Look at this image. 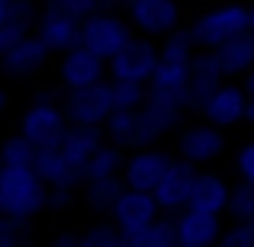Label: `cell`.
Here are the masks:
<instances>
[{
	"label": "cell",
	"instance_id": "37",
	"mask_svg": "<svg viewBox=\"0 0 254 247\" xmlns=\"http://www.w3.org/2000/svg\"><path fill=\"white\" fill-rule=\"evenodd\" d=\"M71 205H74V190H52V202H49V209L64 212V209H71Z\"/></svg>",
	"mask_w": 254,
	"mask_h": 247
},
{
	"label": "cell",
	"instance_id": "22",
	"mask_svg": "<svg viewBox=\"0 0 254 247\" xmlns=\"http://www.w3.org/2000/svg\"><path fill=\"white\" fill-rule=\"evenodd\" d=\"M36 173L52 186V190H77V186H81V177L68 167V161H64L62 151H58V145H52V148H39Z\"/></svg>",
	"mask_w": 254,
	"mask_h": 247
},
{
	"label": "cell",
	"instance_id": "2",
	"mask_svg": "<svg viewBox=\"0 0 254 247\" xmlns=\"http://www.w3.org/2000/svg\"><path fill=\"white\" fill-rule=\"evenodd\" d=\"M251 29L248 19V6L238 3V0H225V3H216L209 10H203L196 19L190 23V36L199 49H222L229 39L242 36V32Z\"/></svg>",
	"mask_w": 254,
	"mask_h": 247
},
{
	"label": "cell",
	"instance_id": "11",
	"mask_svg": "<svg viewBox=\"0 0 254 247\" xmlns=\"http://www.w3.org/2000/svg\"><path fill=\"white\" fill-rule=\"evenodd\" d=\"M225 129H219V125L212 122H196V125H187L184 132L177 135V157H184V161L203 167V164H212L216 157H222L225 151Z\"/></svg>",
	"mask_w": 254,
	"mask_h": 247
},
{
	"label": "cell",
	"instance_id": "5",
	"mask_svg": "<svg viewBox=\"0 0 254 247\" xmlns=\"http://www.w3.org/2000/svg\"><path fill=\"white\" fill-rule=\"evenodd\" d=\"M158 64H161V45L151 36H142V32H138L123 51H116V55L106 61V77H113V81L148 84L151 77H155Z\"/></svg>",
	"mask_w": 254,
	"mask_h": 247
},
{
	"label": "cell",
	"instance_id": "15",
	"mask_svg": "<svg viewBox=\"0 0 254 247\" xmlns=\"http://www.w3.org/2000/svg\"><path fill=\"white\" fill-rule=\"evenodd\" d=\"M174 222H177V247H209V244L222 241V235H225L222 215L193 209V205L177 212Z\"/></svg>",
	"mask_w": 254,
	"mask_h": 247
},
{
	"label": "cell",
	"instance_id": "24",
	"mask_svg": "<svg viewBox=\"0 0 254 247\" xmlns=\"http://www.w3.org/2000/svg\"><path fill=\"white\" fill-rule=\"evenodd\" d=\"M126 148L116 142H110L106 138L103 145L97 148V154L87 161L84 167V183H90V180H110V177H123V167H126ZM81 183V186H84Z\"/></svg>",
	"mask_w": 254,
	"mask_h": 247
},
{
	"label": "cell",
	"instance_id": "7",
	"mask_svg": "<svg viewBox=\"0 0 254 247\" xmlns=\"http://www.w3.org/2000/svg\"><path fill=\"white\" fill-rule=\"evenodd\" d=\"M199 119L219 125V129H232V125L245 122L248 119V90H245V84H238V77H225L206 97V103L199 106Z\"/></svg>",
	"mask_w": 254,
	"mask_h": 247
},
{
	"label": "cell",
	"instance_id": "29",
	"mask_svg": "<svg viewBox=\"0 0 254 247\" xmlns=\"http://www.w3.org/2000/svg\"><path fill=\"white\" fill-rule=\"evenodd\" d=\"M29 26H32V6L29 3H19V10L0 23V55L10 51L19 39L29 36Z\"/></svg>",
	"mask_w": 254,
	"mask_h": 247
},
{
	"label": "cell",
	"instance_id": "39",
	"mask_svg": "<svg viewBox=\"0 0 254 247\" xmlns=\"http://www.w3.org/2000/svg\"><path fill=\"white\" fill-rule=\"evenodd\" d=\"M245 90H248V122L254 125V71L245 74Z\"/></svg>",
	"mask_w": 254,
	"mask_h": 247
},
{
	"label": "cell",
	"instance_id": "14",
	"mask_svg": "<svg viewBox=\"0 0 254 247\" xmlns=\"http://www.w3.org/2000/svg\"><path fill=\"white\" fill-rule=\"evenodd\" d=\"M106 77V58H100L93 49H87L84 42H77L74 49H68L58 61V81L64 87H87Z\"/></svg>",
	"mask_w": 254,
	"mask_h": 247
},
{
	"label": "cell",
	"instance_id": "44",
	"mask_svg": "<svg viewBox=\"0 0 254 247\" xmlns=\"http://www.w3.org/2000/svg\"><path fill=\"white\" fill-rule=\"evenodd\" d=\"M116 6H129V0H116Z\"/></svg>",
	"mask_w": 254,
	"mask_h": 247
},
{
	"label": "cell",
	"instance_id": "35",
	"mask_svg": "<svg viewBox=\"0 0 254 247\" xmlns=\"http://www.w3.org/2000/svg\"><path fill=\"white\" fill-rule=\"evenodd\" d=\"M225 247H254V222H232V228L222 235Z\"/></svg>",
	"mask_w": 254,
	"mask_h": 247
},
{
	"label": "cell",
	"instance_id": "26",
	"mask_svg": "<svg viewBox=\"0 0 254 247\" xmlns=\"http://www.w3.org/2000/svg\"><path fill=\"white\" fill-rule=\"evenodd\" d=\"M103 132L110 142L123 145L126 151L138 148V109H113L103 122Z\"/></svg>",
	"mask_w": 254,
	"mask_h": 247
},
{
	"label": "cell",
	"instance_id": "19",
	"mask_svg": "<svg viewBox=\"0 0 254 247\" xmlns=\"http://www.w3.org/2000/svg\"><path fill=\"white\" fill-rule=\"evenodd\" d=\"M180 116H184L180 106L148 97L145 106L138 109V148H145V145H158L164 135H171V132L177 129Z\"/></svg>",
	"mask_w": 254,
	"mask_h": 247
},
{
	"label": "cell",
	"instance_id": "6",
	"mask_svg": "<svg viewBox=\"0 0 254 247\" xmlns=\"http://www.w3.org/2000/svg\"><path fill=\"white\" fill-rule=\"evenodd\" d=\"M62 106H64L71 122L103 125L106 119H110V112L116 109V106H113V84L97 81V84H87V87H71Z\"/></svg>",
	"mask_w": 254,
	"mask_h": 247
},
{
	"label": "cell",
	"instance_id": "32",
	"mask_svg": "<svg viewBox=\"0 0 254 247\" xmlns=\"http://www.w3.org/2000/svg\"><path fill=\"white\" fill-rule=\"evenodd\" d=\"M113 106L116 109H142L145 99H148V84L138 81H113Z\"/></svg>",
	"mask_w": 254,
	"mask_h": 247
},
{
	"label": "cell",
	"instance_id": "33",
	"mask_svg": "<svg viewBox=\"0 0 254 247\" xmlns=\"http://www.w3.org/2000/svg\"><path fill=\"white\" fill-rule=\"evenodd\" d=\"M225 215L232 222H254V183L238 180L232 186V199H229V212Z\"/></svg>",
	"mask_w": 254,
	"mask_h": 247
},
{
	"label": "cell",
	"instance_id": "47",
	"mask_svg": "<svg viewBox=\"0 0 254 247\" xmlns=\"http://www.w3.org/2000/svg\"><path fill=\"white\" fill-rule=\"evenodd\" d=\"M0 222H3V218H0Z\"/></svg>",
	"mask_w": 254,
	"mask_h": 247
},
{
	"label": "cell",
	"instance_id": "16",
	"mask_svg": "<svg viewBox=\"0 0 254 247\" xmlns=\"http://www.w3.org/2000/svg\"><path fill=\"white\" fill-rule=\"evenodd\" d=\"M49 58H52V49L36 36V32H29V36L19 39L10 51H3V55H0V68H3L6 77L23 81V77L39 74V71L45 68V61H49Z\"/></svg>",
	"mask_w": 254,
	"mask_h": 247
},
{
	"label": "cell",
	"instance_id": "41",
	"mask_svg": "<svg viewBox=\"0 0 254 247\" xmlns=\"http://www.w3.org/2000/svg\"><path fill=\"white\" fill-rule=\"evenodd\" d=\"M6 109H10V93H6V87L0 84V119L6 116Z\"/></svg>",
	"mask_w": 254,
	"mask_h": 247
},
{
	"label": "cell",
	"instance_id": "28",
	"mask_svg": "<svg viewBox=\"0 0 254 247\" xmlns=\"http://www.w3.org/2000/svg\"><path fill=\"white\" fill-rule=\"evenodd\" d=\"M158 45H161V61H177V64H190L193 55L199 51V45L193 42L190 29H174Z\"/></svg>",
	"mask_w": 254,
	"mask_h": 247
},
{
	"label": "cell",
	"instance_id": "9",
	"mask_svg": "<svg viewBox=\"0 0 254 247\" xmlns=\"http://www.w3.org/2000/svg\"><path fill=\"white\" fill-rule=\"evenodd\" d=\"M177 157L168 148H158V145H145V148H132L123 167V180L126 186H135V190H148L155 193V186L164 180V173L171 170V164Z\"/></svg>",
	"mask_w": 254,
	"mask_h": 247
},
{
	"label": "cell",
	"instance_id": "42",
	"mask_svg": "<svg viewBox=\"0 0 254 247\" xmlns=\"http://www.w3.org/2000/svg\"><path fill=\"white\" fill-rule=\"evenodd\" d=\"M248 19H251V32H254V0L248 3Z\"/></svg>",
	"mask_w": 254,
	"mask_h": 247
},
{
	"label": "cell",
	"instance_id": "38",
	"mask_svg": "<svg viewBox=\"0 0 254 247\" xmlns=\"http://www.w3.org/2000/svg\"><path fill=\"white\" fill-rule=\"evenodd\" d=\"M55 247H81V231H62V235H55Z\"/></svg>",
	"mask_w": 254,
	"mask_h": 247
},
{
	"label": "cell",
	"instance_id": "12",
	"mask_svg": "<svg viewBox=\"0 0 254 247\" xmlns=\"http://www.w3.org/2000/svg\"><path fill=\"white\" fill-rule=\"evenodd\" d=\"M126 13L142 36L164 39L180 23V0H129Z\"/></svg>",
	"mask_w": 254,
	"mask_h": 247
},
{
	"label": "cell",
	"instance_id": "3",
	"mask_svg": "<svg viewBox=\"0 0 254 247\" xmlns=\"http://www.w3.org/2000/svg\"><path fill=\"white\" fill-rule=\"evenodd\" d=\"M132 19L129 16H119L116 6H100V10H93L90 16L81 19V42L87 49H93L100 58H106L110 61L116 51H123L126 45L132 42Z\"/></svg>",
	"mask_w": 254,
	"mask_h": 247
},
{
	"label": "cell",
	"instance_id": "40",
	"mask_svg": "<svg viewBox=\"0 0 254 247\" xmlns=\"http://www.w3.org/2000/svg\"><path fill=\"white\" fill-rule=\"evenodd\" d=\"M19 3H26V0H0V23H3L6 16H13V13L19 10Z\"/></svg>",
	"mask_w": 254,
	"mask_h": 247
},
{
	"label": "cell",
	"instance_id": "31",
	"mask_svg": "<svg viewBox=\"0 0 254 247\" xmlns=\"http://www.w3.org/2000/svg\"><path fill=\"white\" fill-rule=\"evenodd\" d=\"M36 154L39 148L29 142L26 135H13L6 138V142H0V157H3V164H13V167H36Z\"/></svg>",
	"mask_w": 254,
	"mask_h": 247
},
{
	"label": "cell",
	"instance_id": "36",
	"mask_svg": "<svg viewBox=\"0 0 254 247\" xmlns=\"http://www.w3.org/2000/svg\"><path fill=\"white\" fill-rule=\"evenodd\" d=\"M235 173H238V180H245V183H254V138H248V142L238 148Z\"/></svg>",
	"mask_w": 254,
	"mask_h": 247
},
{
	"label": "cell",
	"instance_id": "17",
	"mask_svg": "<svg viewBox=\"0 0 254 247\" xmlns=\"http://www.w3.org/2000/svg\"><path fill=\"white\" fill-rule=\"evenodd\" d=\"M103 142H106L103 125H77V122H71V129L64 132L58 151H62V157L68 161L71 170L81 177V183H84V167H87V161L97 154V148Z\"/></svg>",
	"mask_w": 254,
	"mask_h": 247
},
{
	"label": "cell",
	"instance_id": "21",
	"mask_svg": "<svg viewBox=\"0 0 254 247\" xmlns=\"http://www.w3.org/2000/svg\"><path fill=\"white\" fill-rule=\"evenodd\" d=\"M229 199H232V186L225 183L219 173H212V170H199L196 173L193 196H190L193 209L212 212V215H225V212H229Z\"/></svg>",
	"mask_w": 254,
	"mask_h": 247
},
{
	"label": "cell",
	"instance_id": "43",
	"mask_svg": "<svg viewBox=\"0 0 254 247\" xmlns=\"http://www.w3.org/2000/svg\"><path fill=\"white\" fill-rule=\"evenodd\" d=\"M97 6H116V0H97Z\"/></svg>",
	"mask_w": 254,
	"mask_h": 247
},
{
	"label": "cell",
	"instance_id": "25",
	"mask_svg": "<svg viewBox=\"0 0 254 247\" xmlns=\"http://www.w3.org/2000/svg\"><path fill=\"white\" fill-rule=\"evenodd\" d=\"M123 190H126V180L123 177L90 180V183H84V205L93 212V215H110Z\"/></svg>",
	"mask_w": 254,
	"mask_h": 247
},
{
	"label": "cell",
	"instance_id": "1",
	"mask_svg": "<svg viewBox=\"0 0 254 247\" xmlns=\"http://www.w3.org/2000/svg\"><path fill=\"white\" fill-rule=\"evenodd\" d=\"M52 202V186L36 173V167L6 164L0 173V218L32 222Z\"/></svg>",
	"mask_w": 254,
	"mask_h": 247
},
{
	"label": "cell",
	"instance_id": "23",
	"mask_svg": "<svg viewBox=\"0 0 254 247\" xmlns=\"http://www.w3.org/2000/svg\"><path fill=\"white\" fill-rule=\"evenodd\" d=\"M219 51V61H222L225 77H245L254 71V32H242V36L229 39Z\"/></svg>",
	"mask_w": 254,
	"mask_h": 247
},
{
	"label": "cell",
	"instance_id": "8",
	"mask_svg": "<svg viewBox=\"0 0 254 247\" xmlns=\"http://www.w3.org/2000/svg\"><path fill=\"white\" fill-rule=\"evenodd\" d=\"M110 218L119 225V231H123V247H126V238L145 231L151 222H155V218H161V205H158L155 193L135 190V186H126V190L119 193L116 205H113Z\"/></svg>",
	"mask_w": 254,
	"mask_h": 247
},
{
	"label": "cell",
	"instance_id": "20",
	"mask_svg": "<svg viewBox=\"0 0 254 247\" xmlns=\"http://www.w3.org/2000/svg\"><path fill=\"white\" fill-rule=\"evenodd\" d=\"M148 97L174 103L187 112V103H190V64L161 61L158 71H155V77L148 81Z\"/></svg>",
	"mask_w": 254,
	"mask_h": 247
},
{
	"label": "cell",
	"instance_id": "10",
	"mask_svg": "<svg viewBox=\"0 0 254 247\" xmlns=\"http://www.w3.org/2000/svg\"><path fill=\"white\" fill-rule=\"evenodd\" d=\"M36 36L52 49V55H64L81 42V16H74L64 6L49 3L36 19Z\"/></svg>",
	"mask_w": 254,
	"mask_h": 247
},
{
	"label": "cell",
	"instance_id": "27",
	"mask_svg": "<svg viewBox=\"0 0 254 247\" xmlns=\"http://www.w3.org/2000/svg\"><path fill=\"white\" fill-rule=\"evenodd\" d=\"M126 247H177V222H174V215L161 212V218H155L145 231L126 238Z\"/></svg>",
	"mask_w": 254,
	"mask_h": 247
},
{
	"label": "cell",
	"instance_id": "13",
	"mask_svg": "<svg viewBox=\"0 0 254 247\" xmlns=\"http://www.w3.org/2000/svg\"><path fill=\"white\" fill-rule=\"evenodd\" d=\"M196 173H199L196 164L184 161V157H177V161L171 164V170L164 173V180L155 186V199H158V205H161V212L177 215V212H184L187 205H190Z\"/></svg>",
	"mask_w": 254,
	"mask_h": 247
},
{
	"label": "cell",
	"instance_id": "34",
	"mask_svg": "<svg viewBox=\"0 0 254 247\" xmlns=\"http://www.w3.org/2000/svg\"><path fill=\"white\" fill-rule=\"evenodd\" d=\"M32 238L29 222H16V218H3L0 222V247H19Z\"/></svg>",
	"mask_w": 254,
	"mask_h": 247
},
{
	"label": "cell",
	"instance_id": "4",
	"mask_svg": "<svg viewBox=\"0 0 254 247\" xmlns=\"http://www.w3.org/2000/svg\"><path fill=\"white\" fill-rule=\"evenodd\" d=\"M71 129V119L64 112V106H58L49 97V90H39V97L32 99V106L19 116V135H26L36 148H52L62 145L64 132Z\"/></svg>",
	"mask_w": 254,
	"mask_h": 247
},
{
	"label": "cell",
	"instance_id": "30",
	"mask_svg": "<svg viewBox=\"0 0 254 247\" xmlns=\"http://www.w3.org/2000/svg\"><path fill=\"white\" fill-rule=\"evenodd\" d=\"M81 247H123V231L110 215H100V222L81 231Z\"/></svg>",
	"mask_w": 254,
	"mask_h": 247
},
{
	"label": "cell",
	"instance_id": "45",
	"mask_svg": "<svg viewBox=\"0 0 254 247\" xmlns=\"http://www.w3.org/2000/svg\"><path fill=\"white\" fill-rule=\"evenodd\" d=\"M3 167H6V164H3V157H0V173H3Z\"/></svg>",
	"mask_w": 254,
	"mask_h": 247
},
{
	"label": "cell",
	"instance_id": "46",
	"mask_svg": "<svg viewBox=\"0 0 254 247\" xmlns=\"http://www.w3.org/2000/svg\"><path fill=\"white\" fill-rule=\"evenodd\" d=\"M26 3H32V0H26Z\"/></svg>",
	"mask_w": 254,
	"mask_h": 247
},
{
	"label": "cell",
	"instance_id": "18",
	"mask_svg": "<svg viewBox=\"0 0 254 247\" xmlns=\"http://www.w3.org/2000/svg\"><path fill=\"white\" fill-rule=\"evenodd\" d=\"M222 81H225V71H222V61H219V51L199 49L190 61V103H187V112H199L206 97Z\"/></svg>",
	"mask_w": 254,
	"mask_h": 247
}]
</instances>
